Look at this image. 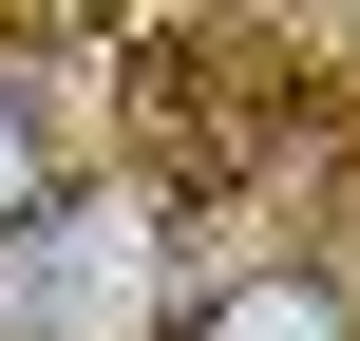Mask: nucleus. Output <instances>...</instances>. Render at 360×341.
<instances>
[{"mask_svg": "<svg viewBox=\"0 0 360 341\" xmlns=\"http://www.w3.org/2000/svg\"><path fill=\"white\" fill-rule=\"evenodd\" d=\"M38 190H57V152H38V114H19V95H0V247H19V228H38Z\"/></svg>", "mask_w": 360, "mask_h": 341, "instance_id": "2", "label": "nucleus"}, {"mask_svg": "<svg viewBox=\"0 0 360 341\" xmlns=\"http://www.w3.org/2000/svg\"><path fill=\"white\" fill-rule=\"evenodd\" d=\"M190 341H360V304L323 285V266H247V285L190 304Z\"/></svg>", "mask_w": 360, "mask_h": 341, "instance_id": "1", "label": "nucleus"}]
</instances>
